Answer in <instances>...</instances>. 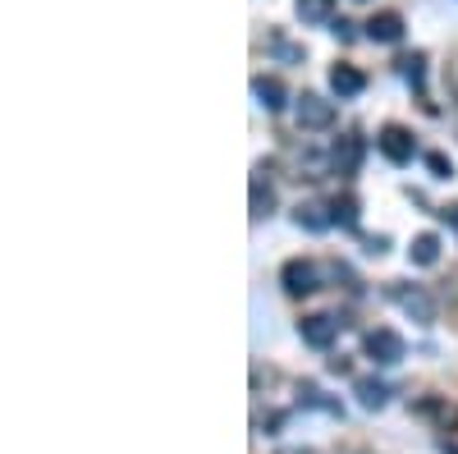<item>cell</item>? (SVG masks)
<instances>
[{
	"mask_svg": "<svg viewBox=\"0 0 458 454\" xmlns=\"http://www.w3.org/2000/svg\"><path fill=\"white\" fill-rule=\"evenodd\" d=\"M367 42H376V47H394V42H403V14H399V10H380V14H371V19H367Z\"/></svg>",
	"mask_w": 458,
	"mask_h": 454,
	"instance_id": "obj_7",
	"label": "cell"
},
{
	"mask_svg": "<svg viewBox=\"0 0 458 454\" xmlns=\"http://www.w3.org/2000/svg\"><path fill=\"white\" fill-rule=\"evenodd\" d=\"M358 5H362V0H358Z\"/></svg>",
	"mask_w": 458,
	"mask_h": 454,
	"instance_id": "obj_24",
	"label": "cell"
},
{
	"mask_svg": "<svg viewBox=\"0 0 458 454\" xmlns=\"http://www.w3.org/2000/svg\"><path fill=\"white\" fill-rule=\"evenodd\" d=\"M293 14L302 23H335V0H293Z\"/></svg>",
	"mask_w": 458,
	"mask_h": 454,
	"instance_id": "obj_14",
	"label": "cell"
},
{
	"mask_svg": "<svg viewBox=\"0 0 458 454\" xmlns=\"http://www.w3.org/2000/svg\"><path fill=\"white\" fill-rule=\"evenodd\" d=\"M353 395H358V404L371 408V413L390 404V386H386V381H376V376H358V381H353Z\"/></svg>",
	"mask_w": 458,
	"mask_h": 454,
	"instance_id": "obj_13",
	"label": "cell"
},
{
	"mask_svg": "<svg viewBox=\"0 0 458 454\" xmlns=\"http://www.w3.org/2000/svg\"><path fill=\"white\" fill-rule=\"evenodd\" d=\"M399 73H403V79H408L417 92H422V83H427V56H422V51L399 56Z\"/></svg>",
	"mask_w": 458,
	"mask_h": 454,
	"instance_id": "obj_17",
	"label": "cell"
},
{
	"mask_svg": "<svg viewBox=\"0 0 458 454\" xmlns=\"http://www.w3.org/2000/svg\"><path fill=\"white\" fill-rule=\"evenodd\" d=\"M376 147H380V157H386L390 166H408L417 157V142H412V133L403 124H386L376 133Z\"/></svg>",
	"mask_w": 458,
	"mask_h": 454,
	"instance_id": "obj_5",
	"label": "cell"
},
{
	"mask_svg": "<svg viewBox=\"0 0 458 454\" xmlns=\"http://www.w3.org/2000/svg\"><path fill=\"white\" fill-rule=\"evenodd\" d=\"M408 257H412V267H436V261H440V239L436 235H417Z\"/></svg>",
	"mask_w": 458,
	"mask_h": 454,
	"instance_id": "obj_15",
	"label": "cell"
},
{
	"mask_svg": "<svg viewBox=\"0 0 458 454\" xmlns=\"http://www.w3.org/2000/svg\"><path fill=\"white\" fill-rule=\"evenodd\" d=\"M293 124L298 129H308V133H321L335 124V101H326L321 92H302L293 101Z\"/></svg>",
	"mask_w": 458,
	"mask_h": 454,
	"instance_id": "obj_2",
	"label": "cell"
},
{
	"mask_svg": "<svg viewBox=\"0 0 458 454\" xmlns=\"http://www.w3.org/2000/svg\"><path fill=\"white\" fill-rule=\"evenodd\" d=\"M280 454H317V450H308V445H289V450H280Z\"/></svg>",
	"mask_w": 458,
	"mask_h": 454,
	"instance_id": "obj_23",
	"label": "cell"
},
{
	"mask_svg": "<svg viewBox=\"0 0 458 454\" xmlns=\"http://www.w3.org/2000/svg\"><path fill=\"white\" fill-rule=\"evenodd\" d=\"M362 244H367V253H371V257H380V253L390 248V239H386V235H367Z\"/></svg>",
	"mask_w": 458,
	"mask_h": 454,
	"instance_id": "obj_21",
	"label": "cell"
},
{
	"mask_svg": "<svg viewBox=\"0 0 458 454\" xmlns=\"http://www.w3.org/2000/svg\"><path fill=\"white\" fill-rule=\"evenodd\" d=\"M330 216H335L339 230H358V198H353V193H339V198L330 202Z\"/></svg>",
	"mask_w": 458,
	"mask_h": 454,
	"instance_id": "obj_16",
	"label": "cell"
},
{
	"mask_svg": "<svg viewBox=\"0 0 458 454\" xmlns=\"http://www.w3.org/2000/svg\"><path fill=\"white\" fill-rule=\"evenodd\" d=\"M367 88V73L358 69V64H330V92L339 97V101H349V97H358Z\"/></svg>",
	"mask_w": 458,
	"mask_h": 454,
	"instance_id": "obj_8",
	"label": "cell"
},
{
	"mask_svg": "<svg viewBox=\"0 0 458 454\" xmlns=\"http://www.w3.org/2000/svg\"><path fill=\"white\" fill-rule=\"evenodd\" d=\"M362 349H367V358L371 363H380V367H394V363H403L408 358V345H403V335L399 330H367V339H362Z\"/></svg>",
	"mask_w": 458,
	"mask_h": 454,
	"instance_id": "obj_3",
	"label": "cell"
},
{
	"mask_svg": "<svg viewBox=\"0 0 458 454\" xmlns=\"http://www.w3.org/2000/svg\"><path fill=\"white\" fill-rule=\"evenodd\" d=\"M298 335H302V345H312V349H330L335 335H339V321L330 313H312V317L298 321Z\"/></svg>",
	"mask_w": 458,
	"mask_h": 454,
	"instance_id": "obj_6",
	"label": "cell"
},
{
	"mask_svg": "<svg viewBox=\"0 0 458 454\" xmlns=\"http://www.w3.org/2000/svg\"><path fill=\"white\" fill-rule=\"evenodd\" d=\"M280 285H284L289 298H308V294L321 289V267H317L312 257H289L284 267H280Z\"/></svg>",
	"mask_w": 458,
	"mask_h": 454,
	"instance_id": "obj_1",
	"label": "cell"
},
{
	"mask_svg": "<svg viewBox=\"0 0 458 454\" xmlns=\"http://www.w3.org/2000/svg\"><path fill=\"white\" fill-rule=\"evenodd\" d=\"M335 37H339V42H353L358 32H353V23H349V19H339V23H335Z\"/></svg>",
	"mask_w": 458,
	"mask_h": 454,
	"instance_id": "obj_22",
	"label": "cell"
},
{
	"mask_svg": "<svg viewBox=\"0 0 458 454\" xmlns=\"http://www.w3.org/2000/svg\"><path fill=\"white\" fill-rule=\"evenodd\" d=\"M358 161H362V138H339L335 151H330V170L335 175H358Z\"/></svg>",
	"mask_w": 458,
	"mask_h": 454,
	"instance_id": "obj_10",
	"label": "cell"
},
{
	"mask_svg": "<svg viewBox=\"0 0 458 454\" xmlns=\"http://www.w3.org/2000/svg\"><path fill=\"white\" fill-rule=\"evenodd\" d=\"M293 225H298V230L321 235V230H330V225H335V216H330V207H321V202H298V207H293Z\"/></svg>",
	"mask_w": 458,
	"mask_h": 454,
	"instance_id": "obj_12",
	"label": "cell"
},
{
	"mask_svg": "<svg viewBox=\"0 0 458 454\" xmlns=\"http://www.w3.org/2000/svg\"><path fill=\"white\" fill-rule=\"evenodd\" d=\"M252 97H257L261 110H284V101H289V92H284V83L276 79V73H257V79H252Z\"/></svg>",
	"mask_w": 458,
	"mask_h": 454,
	"instance_id": "obj_9",
	"label": "cell"
},
{
	"mask_svg": "<svg viewBox=\"0 0 458 454\" xmlns=\"http://www.w3.org/2000/svg\"><path fill=\"white\" fill-rule=\"evenodd\" d=\"M271 211H276V188L266 179V166H257L252 170V220H266Z\"/></svg>",
	"mask_w": 458,
	"mask_h": 454,
	"instance_id": "obj_11",
	"label": "cell"
},
{
	"mask_svg": "<svg viewBox=\"0 0 458 454\" xmlns=\"http://www.w3.org/2000/svg\"><path fill=\"white\" fill-rule=\"evenodd\" d=\"M271 51L284 60V64H302V47H293V42H284L280 32H271Z\"/></svg>",
	"mask_w": 458,
	"mask_h": 454,
	"instance_id": "obj_18",
	"label": "cell"
},
{
	"mask_svg": "<svg viewBox=\"0 0 458 454\" xmlns=\"http://www.w3.org/2000/svg\"><path fill=\"white\" fill-rule=\"evenodd\" d=\"M427 170H431L436 179H449V175H454V161L445 157V151H427Z\"/></svg>",
	"mask_w": 458,
	"mask_h": 454,
	"instance_id": "obj_19",
	"label": "cell"
},
{
	"mask_svg": "<svg viewBox=\"0 0 458 454\" xmlns=\"http://www.w3.org/2000/svg\"><path fill=\"white\" fill-rule=\"evenodd\" d=\"M298 395H302V404H317V408H326V413H339V404H335V399H326L317 386H302Z\"/></svg>",
	"mask_w": 458,
	"mask_h": 454,
	"instance_id": "obj_20",
	"label": "cell"
},
{
	"mask_svg": "<svg viewBox=\"0 0 458 454\" xmlns=\"http://www.w3.org/2000/svg\"><path fill=\"white\" fill-rule=\"evenodd\" d=\"M390 298L399 303V313H408L412 321H436V303H431V294L427 289H417V285H403V280H394L390 285Z\"/></svg>",
	"mask_w": 458,
	"mask_h": 454,
	"instance_id": "obj_4",
	"label": "cell"
}]
</instances>
